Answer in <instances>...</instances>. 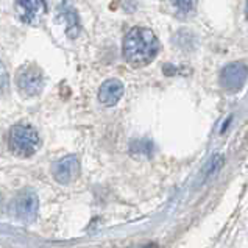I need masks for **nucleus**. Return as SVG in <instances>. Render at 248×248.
<instances>
[{
	"instance_id": "1",
	"label": "nucleus",
	"mask_w": 248,
	"mask_h": 248,
	"mask_svg": "<svg viewBox=\"0 0 248 248\" xmlns=\"http://www.w3.org/2000/svg\"><path fill=\"white\" fill-rule=\"evenodd\" d=\"M159 41L150 28L134 27L124 39V56L133 67H144L156 58Z\"/></svg>"
},
{
	"instance_id": "2",
	"label": "nucleus",
	"mask_w": 248,
	"mask_h": 248,
	"mask_svg": "<svg viewBox=\"0 0 248 248\" xmlns=\"http://www.w3.org/2000/svg\"><path fill=\"white\" fill-rule=\"evenodd\" d=\"M41 136L34 126L28 124H16L8 134L10 152L17 158H30L41 148Z\"/></svg>"
},
{
	"instance_id": "3",
	"label": "nucleus",
	"mask_w": 248,
	"mask_h": 248,
	"mask_svg": "<svg viewBox=\"0 0 248 248\" xmlns=\"http://www.w3.org/2000/svg\"><path fill=\"white\" fill-rule=\"evenodd\" d=\"M16 84L19 91L27 97L39 95L44 89V75L36 64H25L17 70Z\"/></svg>"
},
{
	"instance_id": "4",
	"label": "nucleus",
	"mask_w": 248,
	"mask_h": 248,
	"mask_svg": "<svg viewBox=\"0 0 248 248\" xmlns=\"http://www.w3.org/2000/svg\"><path fill=\"white\" fill-rule=\"evenodd\" d=\"M14 214L20 222L33 223L39 214V198L31 189H24L14 198Z\"/></svg>"
},
{
	"instance_id": "5",
	"label": "nucleus",
	"mask_w": 248,
	"mask_h": 248,
	"mask_svg": "<svg viewBox=\"0 0 248 248\" xmlns=\"http://www.w3.org/2000/svg\"><path fill=\"white\" fill-rule=\"evenodd\" d=\"M248 78V66L245 62H231L220 72V86L226 92H237L244 88Z\"/></svg>"
},
{
	"instance_id": "6",
	"label": "nucleus",
	"mask_w": 248,
	"mask_h": 248,
	"mask_svg": "<svg viewBox=\"0 0 248 248\" xmlns=\"http://www.w3.org/2000/svg\"><path fill=\"white\" fill-rule=\"evenodd\" d=\"M80 159L75 155H67L52 166L53 178L61 184H70L80 176Z\"/></svg>"
},
{
	"instance_id": "7",
	"label": "nucleus",
	"mask_w": 248,
	"mask_h": 248,
	"mask_svg": "<svg viewBox=\"0 0 248 248\" xmlns=\"http://www.w3.org/2000/svg\"><path fill=\"white\" fill-rule=\"evenodd\" d=\"M46 0H17L16 2L17 17L28 25H38L46 14Z\"/></svg>"
},
{
	"instance_id": "8",
	"label": "nucleus",
	"mask_w": 248,
	"mask_h": 248,
	"mask_svg": "<svg viewBox=\"0 0 248 248\" xmlns=\"http://www.w3.org/2000/svg\"><path fill=\"white\" fill-rule=\"evenodd\" d=\"M124 83L120 80L111 78L106 80L100 89H98V100H100L105 106H114L119 103V100L124 95Z\"/></svg>"
},
{
	"instance_id": "9",
	"label": "nucleus",
	"mask_w": 248,
	"mask_h": 248,
	"mask_svg": "<svg viewBox=\"0 0 248 248\" xmlns=\"http://www.w3.org/2000/svg\"><path fill=\"white\" fill-rule=\"evenodd\" d=\"M222 166H223V158L218 153L214 155V156L209 159V162L203 169V178L206 180V178H211V176H214L218 170H220Z\"/></svg>"
},
{
	"instance_id": "10",
	"label": "nucleus",
	"mask_w": 248,
	"mask_h": 248,
	"mask_svg": "<svg viewBox=\"0 0 248 248\" xmlns=\"http://www.w3.org/2000/svg\"><path fill=\"white\" fill-rule=\"evenodd\" d=\"M170 2H172V5L175 6V8L181 13L192 11L194 5H195V0H170Z\"/></svg>"
},
{
	"instance_id": "11",
	"label": "nucleus",
	"mask_w": 248,
	"mask_h": 248,
	"mask_svg": "<svg viewBox=\"0 0 248 248\" xmlns=\"http://www.w3.org/2000/svg\"><path fill=\"white\" fill-rule=\"evenodd\" d=\"M6 83H8V74H6L5 66L0 61V91H3L6 88Z\"/></svg>"
},
{
	"instance_id": "12",
	"label": "nucleus",
	"mask_w": 248,
	"mask_h": 248,
	"mask_svg": "<svg viewBox=\"0 0 248 248\" xmlns=\"http://www.w3.org/2000/svg\"><path fill=\"white\" fill-rule=\"evenodd\" d=\"M245 11H247V17H248V0H247V6H245Z\"/></svg>"
}]
</instances>
